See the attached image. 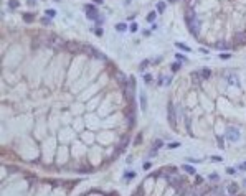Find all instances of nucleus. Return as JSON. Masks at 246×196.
Listing matches in <instances>:
<instances>
[{
	"label": "nucleus",
	"instance_id": "f257e3e1",
	"mask_svg": "<svg viewBox=\"0 0 246 196\" xmlns=\"http://www.w3.org/2000/svg\"><path fill=\"white\" fill-rule=\"evenodd\" d=\"M187 25H188V30L193 35L200 33V20L197 18V15H195L193 12H188V15H187Z\"/></svg>",
	"mask_w": 246,
	"mask_h": 196
},
{
	"label": "nucleus",
	"instance_id": "f03ea898",
	"mask_svg": "<svg viewBox=\"0 0 246 196\" xmlns=\"http://www.w3.org/2000/svg\"><path fill=\"white\" fill-rule=\"evenodd\" d=\"M48 40H45V43L48 46H51V48H58V50H63V48H66V43L60 38V36H55V35H50L46 36Z\"/></svg>",
	"mask_w": 246,
	"mask_h": 196
},
{
	"label": "nucleus",
	"instance_id": "7ed1b4c3",
	"mask_svg": "<svg viewBox=\"0 0 246 196\" xmlns=\"http://www.w3.org/2000/svg\"><path fill=\"white\" fill-rule=\"evenodd\" d=\"M225 137H226V140H230V142H238L240 140V137H241V132H240L238 127L230 125V127H226Z\"/></svg>",
	"mask_w": 246,
	"mask_h": 196
},
{
	"label": "nucleus",
	"instance_id": "20e7f679",
	"mask_svg": "<svg viewBox=\"0 0 246 196\" xmlns=\"http://www.w3.org/2000/svg\"><path fill=\"white\" fill-rule=\"evenodd\" d=\"M84 51H89V55L94 56V58H99V60H106V56H104L101 51L94 50V48H92V46H89V45H84Z\"/></svg>",
	"mask_w": 246,
	"mask_h": 196
},
{
	"label": "nucleus",
	"instance_id": "39448f33",
	"mask_svg": "<svg viewBox=\"0 0 246 196\" xmlns=\"http://www.w3.org/2000/svg\"><path fill=\"white\" fill-rule=\"evenodd\" d=\"M84 10L88 12L86 15H88L89 20H97V15H99V13H97V10L92 5H84Z\"/></svg>",
	"mask_w": 246,
	"mask_h": 196
},
{
	"label": "nucleus",
	"instance_id": "423d86ee",
	"mask_svg": "<svg viewBox=\"0 0 246 196\" xmlns=\"http://www.w3.org/2000/svg\"><path fill=\"white\" fill-rule=\"evenodd\" d=\"M66 48L71 53H81V51H84V45H79V43H66Z\"/></svg>",
	"mask_w": 246,
	"mask_h": 196
},
{
	"label": "nucleus",
	"instance_id": "0eeeda50",
	"mask_svg": "<svg viewBox=\"0 0 246 196\" xmlns=\"http://www.w3.org/2000/svg\"><path fill=\"white\" fill-rule=\"evenodd\" d=\"M210 69H202V71H197V73H193V74H192V78H195V79H197V78H202V79H208V78H210Z\"/></svg>",
	"mask_w": 246,
	"mask_h": 196
},
{
	"label": "nucleus",
	"instance_id": "6e6552de",
	"mask_svg": "<svg viewBox=\"0 0 246 196\" xmlns=\"http://www.w3.org/2000/svg\"><path fill=\"white\" fill-rule=\"evenodd\" d=\"M169 122H170L172 127L177 125V124H175V109H174V104H172V102L169 104Z\"/></svg>",
	"mask_w": 246,
	"mask_h": 196
},
{
	"label": "nucleus",
	"instance_id": "1a4fd4ad",
	"mask_svg": "<svg viewBox=\"0 0 246 196\" xmlns=\"http://www.w3.org/2000/svg\"><path fill=\"white\" fill-rule=\"evenodd\" d=\"M140 109L142 111L147 109V99H145V92L144 91H140Z\"/></svg>",
	"mask_w": 246,
	"mask_h": 196
},
{
	"label": "nucleus",
	"instance_id": "9d476101",
	"mask_svg": "<svg viewBox=\"0 0 246 196\" xmlns=\"http://www.w3.org/2000/svg\"><path fill=\"white\" fill-rule=\"evenodd\" d=\"M235 40L238 41V43H245L246 41V31H243V33H236Z\"/></svg>",
	"mask_w": 246,
	"mask_h": 196
},
{
	"label": "nucleus",
	"instance_id": "9b49d317",
	"mask_svg": "<svg viewBox=\"0 0 246 196\" xmlns=\"http://www.w3.org/2000/svg\"><path fill=\"white\" fill-rule=\"evenodd\" d=\"M182 170H185L187 173H190V175H195V171H197L193 166H190V165H182Z\"/></svg>",
	"mask_w": 246,
	"mask_h": 196
},
{
	"label": "nucleus",
	"instance_id": "f8f14e48",
	"mask_svg": "<svg viewBox=\"0 0 246 196\" xmlns=\"http://www.w3.org/2000/svg\"><path fill=\"white\" fill-rule=\"evenodd\" d=\"M215 48H218V50H226V48H230V45L225 43V41H220V43H215Z\"/></svg>",
	"mask_w": 246,
	"mask_h": 196
},
{
	"label": "nucleus",
	"instance_id": "ddd939ff",
	"mask_svg": "<svg viewBox=\"0 0 246 196\" xmlns=\"http://www.w3.org/2000/svg\"><path fill=\"white\" fill-rule=\"evenodd\" d=\"M228 193H230V195H236V193H238V186H236L235 183H231V185L228 186Z\"/></svg>",
	"mask_w": 246,
	"mask_h": 196
},
{
	"label": "nucleus",
	"instance_id": "4468645a",
	"mask_svg": "<svg viewBox=\"0 0 246 196\" xmlns=\"http://www.w3.org/2000/svg\"><path fill=\"white\" fill-rule=\"evenodd\" d=\"M116 30L117 31H126L127 30V25H126V23H117V25H116Z\"/></svg>",
	"mask_w": 246,
	"mask_h": 196
},
{
	"label": "nucleus",
	"instance_id": "2eb2a0df",
	"mask_svg": "<svg viewBox=\"0 0 246 196\" xmlns=\"http://www.w3.org/2000/svg\"><path fill=\"white\" fill-rule=\"evenodd\" d=\"M155 17H157V13H155V12H150L149 15H147V21H149V23H150V21H154Z\"/></svg>",
	"mask_w": 246,
	"mask_h": 196
},
{
	"label": "nucleus",
	"instance_id": "dca6fc26",
	"mask_svg": "<svg viewBox=\"0 0 246 196\" xmlns=\"http://www.w3.org/2000/svg\"><path fill=\"white\" fill-rule=\"evenodd\" d=\"M157 10H159L160 13H164V10H165V3H164V2H159V3H157Z\"/></svg>",
	"mask_w": 246,
	"mask_h": 196
},
{
	"label": "nucleus",
	"instance_id": "f3484780",
	"mask_svg": "<svg viewBox=\"0 0 246 196\" xmlns=\"http://www.w3.org/2000/svg\"><path fill=\"white\" fill-rule=\"evenodd\" d=\"M144 82H145V84H150V82H152V74H145V76H144Z\"/></svg>",
	"mask_w": 246,
	"mask_h": 196
},
{
	"label": "nucleus",
	"instance_id": "a211bd4d",
	"mask_svg": "<svg viewBox=\"0 0 246 196\" xmlns=\"http://www.w3.org/2000/svg\"><path fill=\"white\" fill-rule=\"evenodd\" d=\"M8 7H10V8H17V7H18V2H17V0H10V2H8Z\"/></svg>",
	"mask_w": 246,
	"mask_h": 196
},
{
	"label": "nucleus",
	"instance_id": "6ab92c4d",
	"mask_svg": "<svg viewBox=\"0 0 246 196\" xmlns=\"http://www.w3.org/2000/svg\"><path fill=\"white\" fill-rule=\"evenodd\" d=\"M177 48H180V50H183V51H190V48L187 45H182V43H177Z\"/></svg>",
	"mask_w": 246,
	"mask_h": 196
},
{
	"label": "nucleus",
	"instance_id": "aec40b11",
	"mask_svg": "<svg viewBox=\"0 0 246 196\" xmlns=\"http://www.w3.org/2000/svg\"><path fill=\"white\" fill-rule=\"evenodd\" d=\"M179 147H180V142H172L169 145V148H179Z\"/></svg>",
	"mask_w": 246,
	"mask_h": 196
},
{
	"label": "nucleus",
	"instance_id": "412c9836",
	"mask_svg": "<svg viewBox=\"0 0 246 196\" xmlns=\"http://www.w3.org/2000/svg\"><path fill=\"white\" fill-rule=\"evenodd\" d=\"M180 69V63H174L172 64V71H179Z\"/></svg>",
	"mask_w": 246,
	"mask_h": 196
},
{
	"label": "nucleus",
	"instance_id": "4be33fe9",
	"mask_svg": "<svg viewBox=\"0 0 246 196\" xmlns=\"http://www.w3.org/2000/svg\"><path fill=\"white\" fill-rule=\"evenodd\" d=\"M45 13H46L48 17H55V15H56V12H55V10H46Z\"/></svg>",
	"mask_w": 246,
	"mask_h": 196
},
{
	"label": "nucleus",
	"instance_id": "5701e85b",
	"mask_svg": "<svg viewBox=\"0 0 246 196\" xmlns=\"http://www.w3.org/2000/svg\"><path fill=\"white\" fill-rule=\"evenodd\" d=\"M160 147H162V142H160V140H157V142L154 143V150H157V148H160Z\"/></svg>",
	"mask_w": 246,
	"mask_h": 196
},
{
	"label": "nucleus",
	"instance_id": "b1692460",
	"mask_svg": "<svg viewBox=\"0 0 246 196\" xmlns=\"http://www.w3.org/2000/svg\"><path fill=\"white\" fill-rule=\"evenodd\" d=\"M211 161H223V158H221V157H216V155H213V157H211Z\"/></svg>",
	"mask_w": 246,
	"mask_h": 196
},
{
	"label": "nucleus",
	"instance_id": "393cba45",
	"mask_svg": "<svg viewBox=\"0 0 246 196\" xmlns=\"http://www.w3.org/2000/svg\"><path fill=\"white\" fill-rule=\"evenodd\" d=\"M147 64H149V61H147V60L142 61V63H140V69H145V68H147Z\"/></svg>",
	"mask_w": 246,
	"mask_h": 196
},
{
	"label": "nucleus",
	"instance_id": "a878e982",
	"mask_svg": "<svg viewBox=\"0 0 246 196\" xmlns=\"http://www.w3.org/2000/svg\"><path fill=\"white\" fill-rule=\"evenodd\" d=\"M226 173H228V175H235L236 170H235V168H228V170H226Z\"/></svg>",
	"mask_w": 246,
	"mask_h": 196
},
{
	"label": "nucleus",
	"instance_id": "bb28decb",
	"mask_svg": "<svg viewBox=\"0 0 246 196\" xmlns=\"http://www.w3.org/2000/svg\"><path fill=\"white\" fill-rule=\"evenodd\" d=\"M23 20H25V21H30V20H33V15H25V17H23Z\"/></svg>",
	"mask_w": 246,
	"mask_h": 196
},
{
	"label": "nucleus",
	"instance_id": "cd10ccee",
	"mask_svg": "<svg viewBox=\"0 0 246 196\" xmlns=\"http://www.w3.org/2000/svg\"><path fill=\"white\" fill-rule=\"evenodd\" d=\"M137 23H132V25H131V31H137Z\"/></svg>",
	"mask_w": 246,
	"mask_h": 196
},
{
	"label": "nucleus",
	"instance_id": "c85d7f7f",
	"mask_svg": "<svg viewBox=\"0 0 246 196\" xmlns=\"http://www.w3.org/2000/svg\"><path fill=\"white\" fill-rule=\"evenodd\" d=\"M210 180H213V181H218V175H215V173H213V175H210Z\"/></svg>",
	"mask_w": 246,
	"mask_h": 196
},
{
	"label": "nucleus",
	"instance_id": "c756f323",
	"mask_svg": "<svg viewBox=\"0 0 246 196\" xmlns=\"http://www.w3.org/2000/svg\"><path fill=\"white\" fill-rule=\"evenodd\" d=\"M94 33H96V35H103V30H101V28H96V30H94Z\"/></svg>",
	"mask_w": 246,
	"mask_h": 196
},
{
	"label": "nucleus",
	"instance_id": "7c9ffc66",
	"mask_svg": "<svg viewBox=\"0 0 246 196\" xmlns=\"http://www.w3.org/2000/svg\"><path fill=\"white\" fill-rule=\"evenodd\" d=\"M240 170H246V163H241V165H240Z\"/></svg>",
	"mask_w": 246,
	"mask_h": 196
},
{
	"label": "nucleus",
	"instance_id": "2f4dec72",
	"mask_svg": "<svg viewBox=\"0 0 246 196\" xmlns=\"http://www.w3.org/2000/svg\"><path fill=\"white\" fill-rule=\"evenodd\" d=\"M243 185H245V188H246V180H243Z\"/></svg>",
	"mask_w": 246,
	"mask_h": 196
},
{
	"label": "nucleus",
	"instance_id": "473e14b6",
	"mask_svg": "<svg viewBox=\"0 0 246 196\" xmlns=\"http://www.w3.org/2000/svg\"><path fill=\"white\" fill-rule=\"evenodd\" d=\"M96 2H103V0H96Z\"/></svg>",
	"mask_w": 246,
	"mask_h": 196
}]
</instances>
